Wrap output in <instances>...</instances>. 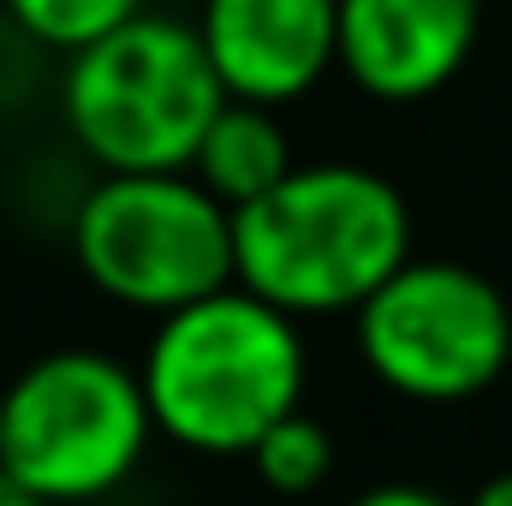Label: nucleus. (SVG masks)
Listing matches in <instances>:
<instances>
[{"instance_id":"obj_9","label":"nucleus","mask_w":512,"mask_h":506,"mask_svg":"<svg viewBox=\"0 0 512 506\" xmlns=\"http://www.w3.org/2000/svg\"><path fill=\"white\" fill-rule=\"evenodd\" d=\"M292 143L280 126V108H262V102H239L227 96L221 114L209 120L197 155H191V173L227 203V209H245L262 191H274L286 173H292Z\"/></svg>"},{"instance_id":"obj_10","label":"nucleus","mask_w":512,"mask_h":506,"mask_svg":"<svg viewBox=\"0 0 512 506\" xmlns=\"http://www.w3.org/2000/svg\"><path fill=\"white\" fill-rule=\"evenodd\" d=\"M245 459L256 465V477H262L274 495H310V489H322L328 471H334V435L298 405V411H286L274 429H262V441H256Z\"/></svg>"},{"instance_id":"obj_4","label":"nucleus","mask_w":512,"mask_h":506,"mask_svg":"<svg viewBox=\"0 0 512 506\" xmlns=\"http://www.w3.org/2000/svg\"><path fill=\"white\" fill-rule=\"evenodd\" d=\"M149 441L143 376L108 352H48L0 387V465L48 506L114 495Z\"/></svg>"},{"instance_id":"obj_11","label":"nucleus","mask_w":512,"mask_h":506,"mask_svg":"<svg viewBox=\"0 0 512 506\" xmlns=\"http://www.w3.org/2000/svg\"><path fill=\"white\" fill-rule=\"evenodd\" d=\"M0 12L54 54H78L90 42H102L108 30H120L126 18L143 12V0H0Z\"/></svg>"},{"instance_id":"obj_3","label":"nucleus","mask_w":512,"mask_h":506,"mask_svg":"<svg viewBox=\"0 0 512 506\" xmlns=\"http://www.w3.org/2000/svg\"><path fill=\"white\" fill-rule=\"evenodd\" d=\"M227 90L209 66L197 24L137 12L102 42L66 54L60 114L72 143L102 173H173L191 167Z\"/></svg>"},{"instance_id":"obj_2","label":"nucleus","mask_w":512,"mask_h":506,"mask_svg":"<svg viewBox=\"0 0 512 506\" xmlns=\"http://www.w3.org/2000/svg\"><path fill=\"white\" fill-rule=\"evenodd\" d=\"M411 256V209L376 167L310 161L233 209V280L286 316L358 310Z\"/></svg>"},{"instance_id":"obj_5","label":"nucleus","mask_w":512,"mask_h":506,"mask_svg":"<svg viewBox=\"0 0 512 506\" xmlns=\"http://www.w3.org/2000/svg\"><path fill=\"white\" fill-rule=\"evenodd\" d=\"M72 256L126 310L167 316L233 286V209L191 173H102L72 209Z\"/></svg>"},{"instance_id":"obj_7","label":"nucleus","mask_w":512,"mask_h":506,"mask_svg":"<svg viewBox=\"0 0 512 506\" xmlns=\"http://www.w3.org/2000/svg\"><path fill=\"white\" fill-rule=\"evenodd\" d=\"M197 36L227 96L286 108L340 66V0H203Z\"/></svg>"},{"instance_id":"obj_14","label":"nucleus","mask_w":512,"mask_h":506,"mask_svg":"<svg viewBox=\"0 0 512 506\" xmlns=\"http://www.w3.org/2000/svg\"><path fill=\"white\" fill-rule=\"evenodd\" d=\"M471 506H512V465L507 471H495V477L471 495Z\"/></svg>"},{"instance_id":"obj_13","label":"nucleus","mask_w":512,"mask_h":506,"mask_svg":"<svg viewBox=\"0 0 512 506\" xmlns=\"http://www.w3.org/2000/svg\"><path fill=\"white\" fill-rule=\"evenodd\" d=\"M0 506H48V501H42L24 477H12V471L0 465Z\"/></svg>"},{"instance_id":"obj_12","label":"nucleus","mask_w":512,"mask_h":506,"mask_svg":"<svg viewBox=\"0 0 512 506\" xmlns=\"http://www.w3.org/2000/svg\"><path fill=\"white\" fill-rule=\"evenodd\" d=\"M352 506H459V501H447L423 483H382V489H364Z\"/></svg>"},{"instance_id":"obj_1","label":"nucleus","mask_w":512,"mask_h":506,"mask_svg":"<svg viewBox=\"0 0 512 506\" xmlns=\"http://www.w3.org/2000/svg\"><path fill=\"white\" fill-rule=\"evenodd\" d=\"M137 376L155 435L209 459L251 453L262 429L304 405L298 316L233 280L209 298L167 310L149 334Z\"/></svg>"},{"instance_id":"obj_6","label":"nucleus","mask_w":512,"mask_h":506,"mask_svg":"<svg viewBox=\"0 0 512 506\" xmlns=\"http://www.w3.org/2000/svg\"><path fill=\"white\" fill-rule=\"evenodd\" d=\"M352 316L370 376L417 405L477 399L512 364L507 298L489 274L465 262L405 256Z\"/></svg>"},{"instance_id":"obj_8","label":"nucleus","mask_w":512,"mask_h":506,"mask_svg":"<svg viewBox=\"0 0 512 506\" xmlns=\"http://www.w3.org/2000/svg\"><path fill=\"white\" fill-rule=\"evenodd\" d=\"M483 0H340V72L376 102L435 96L477 48Z\"/></svg>"}]
</instances>
